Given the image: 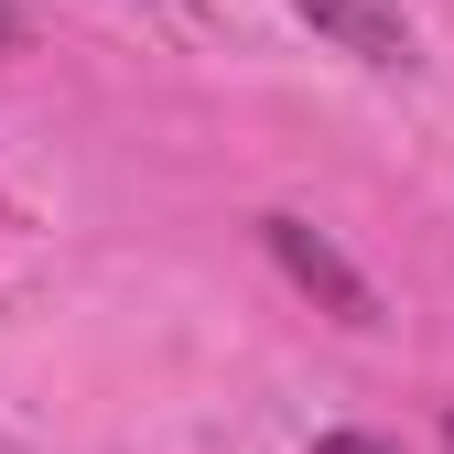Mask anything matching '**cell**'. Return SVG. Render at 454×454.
<instances>
[{"label": "cell", "mask_w": 454, "mask_h": 454, "mask_svg": "<svg viewBox=\"0 0 454 454\" xmlns=\"http://www.w3.org/2000/svg\"><path fill=\"white\" fill-rule=\"evenodd\" d=\"M260 239H270V260L293 270V281H303V293H314L335 325H379V293H368V270H357L347 249H335L325 227H303V216H260Z\"/></svg>", "instance_id": "obj_1"}, {"label": "cell", "mask_w": 454, "mask_h": 454, "mask_svg": "<svg viewBox=\"0 0 454 454\" xmlns=\"http://www.w3.org/2000/svg\"><path fill=\"white\" fill-rule=\"evenodd\" d=\"M293 12H303L335 54H357V66H411V54H422V33H411L401 0H293Z\"/></svg>", "instance_id": "obj_2"}, {"label": "cell", "mask_w": 454, "mask_h": 454, "mask_svg": "<svg viewBox=\"0 0 454 454\" xmlns=\"http://www.w3.org/2000/svg\"><path fill=\"white\" fill-rule=\"evenodd\" d=\"M314 454H389V443H379V433H325Z\"/></svg>", "instance_id": "obj_3"}, {"label": "cell", "mask_w": 454, "mask_h": 454, "mask_svg": "<svg viewBox=\"0 0 454 454\" xmlns=\"http://www.w3.org/2000/svg\"><path fill=\"white\" fill-rule=\"evenodd\" d=\"M12 33H22V12H12V0H0V54H12Z\"/></svg>", "instance_id": "obj_4"}, {"label": "cell", "mask_w": 454, "mask_h": 454, "mask_svg": "<svg viewBox=\"0 0 454 454\" xmlns=\"http://www.w3.org/2000/svg\"><path fill=\"white\" fill-rule=\"evenodd\" d=\"M443 443H454V411H443Z\"/></svg>", "instance_id": "obj_5"}]
</instances>
